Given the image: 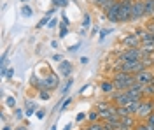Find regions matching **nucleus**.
<instances>
[{
	"label": "nucleus",
	"mask_w": 154,
	"mask_h": 130,
	"mask_svg": "<svg viewBox=\"0 0 154 130\" xmlns=\"http://www.w3.org/2000/svg\"><path fill=\"white\" fill-rule=\"evenodd\" d=\"M110 79L114 81L116 90H119V91H126L128 88H131L137 83L135 74H131V72H114V76Z\"/></svg>",
	"instance_id": "obj_1"
},
{
	"label": "nucleus",
	"mask_w": 154,
	"mask_h": 130,
	"mask_svg": "<svg viewBox=\"0 0 154 130\" xmlns=\"http://www.w3.org/2000/svg\"><path fill=\"white\" fill-rule=\"evenodd\" d=\"M144 58V53L140 48H131V49H125L119 53L117 60L119 62H135V60H142Z\"/></svg>",
	"instance_id": "obj_2"
},
{
	"label": "nucleus",
	"mask_w": 154,
	"mask_h": 130,
	"mask_svg": "<svg viewBox=\"0 0 154 130\" xmlns=\"http://www.w3.org/2000/svg\"><path fill=\"white\" fill-rule=\"evenodd\" d=\"M154 113V100L152 99H144L140 102V107L137 113V118L140 120H147V116H151Z\"/></svg>",
	"instance_id": "obj_3"
},
{
	"label": "nucleus",
	"mask_w": 154,
	"mask_h": 130,
	"mask_svg": "<svg viewBox=\"0 0 154 130\" xmlns=\"http://www.w3.org/2000/svg\"><path fill=\"white\" fill-rule=\"evenodd\" d=\"M131 7H133V0H121L119 23H128V21H131Z\"/></svg>",
	"instance_id": "obj_4"
},
{
	"label": "nucleus",
	"mask_w": 154,
	"mask_h": 130,
	"mask_svg": "<svg viewBox=\"0 0 154 130\" xmlns=\"http://www.w3.org/2000/svg\"><path fill=\"white\" fill-rule=\"evenodd\" d=\"M121 46L125 48V49H131V48H140L142 46V40H140V37H137L133 32L131 33H128V35H125V37H121Z\"/></svg>",
	"instance_id": "obj_5"
},
{
	"label": "nucleus",
	"mask_w": 154,
	"mask_h": 130,
	"mask_svg": "<svg viewBox=\"0 0 154 130\" xmlns=\"http://www.w3.org/2000/svg\"><path fill=\"white\" fill-rule=\"evenodd\" d=\"M110 100H112V104H114V106H128L133 99L130 97V93H128V91L116 90L114 93L110 95Z\"/></svg>",
	"instance_id": "obj_6"
},
{
	"label": "nucleus",
	"mask_w": 154,
	"mask_h": 130,
	"mask_svg": "<svg viewBox=\"0 0 154 130\" xmlns=\"http://www.w3.org/2000/svg\"><path fill=\"white\" fill-rule=\"evenodd\" d=\"M119 9H121V0H114L110 7L107 9V20L110 23H119Z\"/></svg>",
	"instance_id": "obj_7"
},
{
	"label": "nucleus",
	"mask_w": 154,
	"mask_h": 130,
	"mask_svg": "<svg viewBox=\"0 0 154 130\" xmlns=\"http://www.w3.org/2000/svg\"><path fill=\"white\" fill-rule=\"evenodd\" d=\"M140 18H145L144 0H133V7H131V21H138Z\"/></svg>",
	"instance_id": "obj_8"
},
{
	"label": "nucleus",
	"mask_w": 154,
	"mask_h": 130,
	"mask_svg": "<svg viewBox=\"0 0 154 130\" xmlns=\"http://www.w3.org/2000/svg\"><path fill=\"white\" fill-rule=\"evenodd\" d=\"M135 79H137V83L138 84H151L154 81V74H152V70H142V72H138V74H135Z\"/></svg>",
	"instance_id": "obj_9"
},
{
	"label": "nucleus",
	"mask_w": 154,
	"mask_h": 130,
	"mask_svg": "<svg viewBox=\"0 0 154 130\" xmlns=\"http://www.w3.org/2000/svg\"><path fill=\"white\" fill-rule=\"evenodd\" d=\"M44 84H46V90H54L58 88V84H60V78H58V74H48L46 78H44Z\"/></svg>",
	"instance_id": "obj_10"
},
{
	"label": "nucleus",
	"mask_w": 154,
	"mask_h": 130,
	"mask_svg": "<svg viewBox=\"0 0 154 130\" xmlns=\"http://www.w3.org/2000/svg\"><path fill=\"white\" fill-rule=\"evenodd\" d=\"M72 70H74V65H72V62H68V60L60 62V65H58V72H60L63 78H70Z\"/></svg>",
	"instance_id": "obj_11"
},
{
	"label": "nucleus",
	"mask_w": 154,
	"mask_h": 130,
	"mask_svg": "<svg viewBox=\"0 0 154 130\" xmlns=\"http://www.w3.org/2000/svg\"><path fill=\"white\" fill-rule=\"evenodd\" d=\"M100 90L103 91L105 95H112L116 91V84H114V81L112 79H105V81H102V84H100Z\"/></svg>",
	"instance_id": "obj_12"
},
{
	"label": "nucleus",
	"mask_w": 154,
	"mask_h": 130,
	"mask_svg": "<svg viewBox=\"0 0 154 130\" xmlns=\"http://www.w3.org/2000/svg\"><path fill=\"white\" fill-rule=\"evenodd\" d=\"M144 12L145 18H151L154 14V0H144Z\"/></svg>",
	"instance_id": "obj_13"
},
{
	"label": "nucleus",
	"mask_w": 154,
	"mask_h": 130,
	"mask_svg": "<svg viewBox=\"0 0 154 130\" xmlns=\"http://www.w3.org/2000/svg\"><path fill=\"white\" fill-rule=\"evenodd\" d=\"M140 102L142 100H131L126 107H128V111H130V114H133V116H137V113H138V107H140Z\"/></svg>",
	"instance_id": "obj_14"
},
{
	"label": "nucleus",
	"mask_w": 154,
	"mask_h": 130,
	"mask_svg": "<svg viewBox=\"0 0 154 130\" xmlns=\"http://www.w3.org/2000/svg\"><path fill=\"white\" fill-rule=\"evenodd\" d=\"M35 113H37V106H35V104H33V102H26V106H25V114H26V118H28V116H32V114H35Z\"/></svg>",
	"instance_id": "obj_15"
},
{
	"label": "nucleus",
	"mask_w": 154,
	"mask_h": 130,
	"mask_svg": "<svg viewBox=\"0 0 154 130\" xmlns=\"http://www.w3.org/2000/svg\"><path fill=\"white\" fill-rule=\"evenodd\" d=\"M21 14H23L25 18H32V16H33V9L30 7L28 4H23V7H21Z\"/></svg>",
	"instance_id": "obj_16"
},
{
	"label": "nucleus",
	"mask_w": 154,
	"mask_h": 130,
	"mask_svg": "<svg viewBox=\"0 0 154 130\" xmlns=\"http://www.w3.org/2000/svg\"><path fill=\"white\" fill-rule=\"evenodd\" d=\"M144 95H145V99L154 97V83H151V84H145V86H144Z\"/></svg>",
	"instance_id": "obj_17"
},
{
	"label": "nucleus",
	"mask_w": 154,
	"mask_h": 130,
	"mask_svg": "<svg viewBox=\"0 0 154 130\" xmlns=\"http://www.w3.org/2000/svg\"><path fill=\"white\" fill-rule=\"evenodd\" d=\"M133 33L137 35V37H140V40H142V39L145 37V35L149 33V30H147L145 27H140V28H135V30H133Z\"/></svg>",
	"instance_id": "obj_18"
},
{
	"label": "nucleus",
	"mask_w": 154,
	"mask_h": 130,
	"mask_svg": "<svg viewBox=\"0 0 154 130\" xmlns=\"http://www.w3.org/2000/svg\"><path fill=\"white\" fill-rule=\"evenodd\" d=\"M88 120H89V121H100V120H102V118H100V111L93 109L89 114H88Z\"/></svg>",
	"instance_id": "obj_19"
},
{
	"label": "nucleus",
	"mask_w": 154,
	"mask_h": 130,
	"mask_svg": "<svg viewBox=\"0 0 154 130\" xmlns=\"http://www.w3.org/2000/svg\"><path fill=\"white\" fill-rule=\"evenodd\" d=\"M133 130H149V123H147L145 120L137 121V125L133 127Z\"/></svg>",
	"instance_id": "obj_20"
},
{
	"label": "nucleus",
	"mask_w": 154,
	"mask_h": 130,
	"mask_svg": "<svg viewBox=\"0 0 154 130\" xmlns=\"http://www.w3.org/2000/svg\"><path fill=\"white\" fill-rule=\"evenodd\" d=\"M72 84H74V79H72V78H67V83H65V86L61 88V93H63V95H67L68 90L72 88Z\"/></svg>",
	"instance_id": "obj_21"
},
{
	"label": "nucleus",
	"mask_w": 154,
	"mask_h": 130,
	"mask_svg": "<svg viewBox=\"0 0 154 130\" xmlns=\"http://www.w3.org/2000/svg\"><path fill=\"white\" fill-rule=\"evenodd\" d=\"M89 25H91V18H89L88 12H84V16H82V30L89 28Z\"/></svg>",
	"instance_id": "obj_22"
},
{
	"label": "nucleus",
	"mask_w": 154,
	"mask_h": 130,
	"mask_svg": "<svg viewBox=\"0 0 154 130\" xmlns=\"http://www.w3.org/2000/svg\"><path fill=\"white\" fill-rule=\"evenodd\" d=\"M114 32V28H105V30H100V37H98V40L100 42H103V39H105L107 35H110Z\"/></svg>",
	"instance_id": "obj_23"
},
{
	"label": "nucleus",
	"mask_w": 154,
	"mask_h": 130,
	"mask_svg": "<svg viewBox=\"0 0 154 130\" xmlns=\"http://www.w3.org/2000/svg\"><path fill=\"white\" fill-rule=\"evenodd\" d=\"M49 21H51V16H49L48 12H46V16H44V18H42V20H40V21L37 23V28H42V27H46Z\"/></svg>",
	"instance_id": "obj_24"
},
{
	"label": "nucleus",
	"mask_w": 154,
	"mask_h": 130,
	"mask_svg": "<svg viewBox=\"0 0 154 130\" xmlns=\"http://www.w3.org/2000/svg\"><path fill=\"white\" fill-rule=\"evenodd\" d=\"M67 33H68V25H67V23H63V21H61V25H60V37L63 39V37H65Z\"/></svg>",
	"instance_id": "obj_25"
},
{
	"label": "nucleus",
	"mask_w": 154,
	"mask_h": 130,
	"mask_svg": "<svg viewBox=\"0 0 154 130\" xmlns=\"http://www.w3.org/2000/svg\"><path fill=\"white\" fill-rule=\"evenodd\" d=\"M68 5V0H53V7H67Z\"/></svg>",
	"instance_id": "obj_26"
},
{
	"label": "nucleus",
	"mask_w": 154,
	"mask_h": 130,
	"mask_svg": "<svg viewBox=\"0 0 154 130\" xmlns=\"http://www.w3.org/2000/svg\"><path fill=\"white\" fill-rule=\"evenodd\" d=\"M51 90H40L38 91V99L40 100H49V97H51V93H49Z\"/></svg>",
	"instance_id": "obj_27"
},
{
	"label": "nucleus",
	"mask_w": 154,
	"mask_h": 130,
	"mask_svg": "<svg viewBox=\"0 0 154 130\" xmlns=\"http://www.w3.org/2000/svg\"><path fill=\"white\" fill-rule=\"evenodd\" d=\"M5 104H7L9 107H12V109H16V99H14L12 95H9V97H5Z\"/></svg>",
	"instance_id": "obj_28"
},
{
	"label": "nucleus",
	"mask_w": 154,
	"mask_h": 130,
	"mask_svg": "<svg viewBox=\"0 0 154 130\" xmlns=\"http://www.w3.org/2000/svg\"><path fill=\"white\" fill-rule=\"evenodd\" d=\"M70 104H72V99H70V97L65 99V100H63V104H61V107H60V113H65V111L68 109V106H70Z\"/></svg>",
	"instance_id": "obj_29"
},
{
	"label": "nucleus",
	"mask_w": 154,
	"mask_h": 130,
	"mask_svg": "<svg viewBox=\"0 0 154 130\" xmlns=\"http://www.w3.org/2000/svg\"><path fill=\"white\" fill-rule=\"evenodd\" d=\"M109 2H112V0H91V4L96 5V7H100V9H102L105 4H109Z\"/></svg>",
	"instance_id": "obj_30"
},
{
	"label": "nucleus",
	"mask_w": 154,
	"mask_h": 130,
	"mask_svg": "<svg viewBox=\"0 0 154 130\" xmlns=\"http://www.w3.org/2000/svg\"><path fill=\"white\" fill-rule=\"evenodd\" d=\"M25 116H26V114H25L23 109H14V118H16V120H23Z\"/></svg>",
	"instance_id": "obj_31"
},
{
	"label": "nucleus",
	"mask_w": 154,
	"mask_h": 130,
	"mask_svg": "<svg viewBox=\"0 0 154 130\" xmlns=\"http://www.w3.org/2000/svg\"><path fill=\"white\" fill-rule=\"evenodd\" d=\"M107 107H110V102H98L96 104V109L98 111H105Z\"/></svg>",
	"instance_id": "obj_32"
},
{
	"label": "nucleus",
	"mask_w": 154,
	"mask_h": 130,
	"mask_svg": "<svg viewBox=\"0 0 154 130\" xmlns=\"http://www.w3.org/2000/svg\"><path fill=\"white\" fill-rule=\"evenodd\" d=\"M46 113H48L46 109H37V113H35V116H37L38 120H44V118H46Z\"/></svg>",
	"instance_id": "obj_33"
},
{
	"label": "nucleus",
	"mask_w": 154,
	"mask_h": 130,
	"mask_svg": "<svg viewBox=\"0 0 154 130\" xmlns=\"http://www.w3.org/2000/svg\"><path fill=\"white\" fill-rule=\"evenodd\" d=\"M86 118H88V114H86V113H79V114L75 116V121H84Z\"/></svg>",
	"instance_id": "obj_34"
},
{
	"label": "nucleus",
	"mask_w": 154,
	"mask_h": 130,
	"mask_svg": "<svg viewBox=\"0 0 154 130\" xmlns=\"http://www.w3.org/2000/svg\"><path fill=\"white\" fill-rule=\"evenodd\" d=\"M5 78H9V79H12V78H14V69H12V67H9V69H7V76H5Z\"/></svg>",
	"instance_id": "obj_35"
},
{
	"label": "nucleus",
	"mask_w": 154,
	"mask_h": 130,
	"mask_svg": "<svg viewBox=\"0 0 154 130\" xmlns=\"http://www.w3.org/2000/svg\"><path fill=\"white\" fill-rule=\"evenodd\" d=\"M145 121H147L149 125H154V113L151 114V116H147V120H145Z\"/></svg>",
	"instance_id": "obj_36"
},
{
	"label": "nucleus",
	"mask_w": 154,
	"mask_h": 130,
	"mask_svg": "<svg viewBox=\"0 0 154 130\" xmlns=\"http://www.w3.org/2000/svg\"><path fill=\"white\" fill-rule=\"evenodd\" d=\"M56 23H58V21H56V18H54V20H51L48 23V27H49V28H54V27H56Z\"/></svg>",
	"instance_id": "obj_37"
},
{
	"label": "nucleus",
	"mask_w": 154,
	"mask_h": 130,
	"mask_svg": "<svg viewBox=\"0 0 154 130\" xmlns=\"http://www.w3.org/2000/svg\"><path fill=\"white\" fill-rule=\"evenodd\" d=\"M145 28H147V30L151 32V33H154V21H152V23H149V25H147Z\"/></svg>",
	"instance_id": "obj_38"
},
{
	"label": "nucleus",
	"mask_w": 154,
	"mask_h": 130,
	"mask_svg": "<svg viewBox=\"0 0 154 130\" xmlns=\"http://www.w3.org/2000/svg\"><path fill=\"white\" fill-rule=\"evenodd\" d=\"M53 60H54V62H58V63H60V62H63V60H61V55H58V53L54 55V56H53Z\"/></svg>",
	"instance_id": "obj_39"
},
{
	"label": "nucleus",
	"mask_w": 154,
	"mask_h": 130,
	"mask_svg": "<svg viewBox=\"0 0 154 130\" xmlns=\"http://www.w3.org/2000/svg\"><path fill=\"white\" fill-rule=\"evenodd\" d=\"M58 44H60L58 40H51V48H53V49H56V48H58Z\"/></svg>",
	"instance_id": "obj_40"
},
{
	"label": "nucleus",
	"mask_w": 154,
	"mask_h": 130,
	"mask_svg": "<svg viewBox=\"0 0 154 130\" xmlns=\"http://www.w3.org/2000/svg\"><path fill=\"white\" fill-rule=\"evenodd\" d=\"M61 21H63V23H67L68 27H70V21H68V18H67V16H65V14L61 16Z\"/></svg>",
	"instance_id": "obj_41"
},
{
	"label": "nucleus",
	"mask_w": 154,
	"mask_h": 130,
	"mask_svg": "<svg viewBox=\"0 0 154 130\" xmlns=\"http://www.w3.org/2000/svg\"><path fill=\"white\" fill-rule=\"evenodd\" d=\"M81 63H82V65H86V63H88V58H86V56H84V58L81 56Z\"/></svg>",
	"instance_id": "obj_42"
},
{
	"label": "nucleus",
	"mask_w": 154,
	"mask_h": 130,
	"mask_svg": "<svg viewBox=\"0 0 154 130\" xmlns=\"http://www.w3.org/2000/svg\"><path fill=\"white\" fill-rule=\"evenodd\" d=\"M77 48H79V44H75V46H72V48H68V51H75Z\"/></svg>",
	"instance_id": "obj_43"
},
{
	"label": "nucleus",
	"mask_w": 154,
	"mask_h": 130,
	"mask_svg": "<svg viewBox=\"0 0 154 130\" xmlns=\"http://www.w3.org/2000/svg\"><path fill=\"white\" fill-rule=\"evenodd\" d=\"M63 130H72V123H68V125H67V127H65Z\"/></svg>",
	"instance_id": "obj_44"
},
{
	"label": "nucleus",
	"mask_w": 154,
	"mask_h": 130,
	"mask_svg": "<svg viewBox=\"0 0 154 130\" xmlns=\"http://www.w3.org/2000/svg\"><path fill=\"white\" fill-rule=\"evenodd\" d=\"M14 130H26V127H25V125H21V127H18V128H14Z\"/></svg>",
	"instance_id": "obj_45"
},
{
	"label": "nucleus",
	"mask_w": 154,
	"mask_h": 130,
	"mask_svg": "<svg viewBox=\"0 0 154 130\" xmlns=\"http://www.w3.org/2000/svg\"><path fill=\"white\" fill-rule=\"evenodd\" d=\"M2 130H11V127H9V125H4V127H2Z\"/></svg>",
	"instance_id": "obj_46"
},
{
	"label": "nucleus",
	"mask_w": 154,
	"mask_h": 130,
	"mask_svg": "<svg viewBox=\"0 0 154 130\" xmlns=\"http://www.w3.org/2000/svg\"><path fill=\"white\" fill-rule=\"evenodd\" d=\"M51 130H58V128H56V125H53V127H51Z\"/></svg>",
	"instance_id": "obj_47"
},
{
	"label": "nucleus",
	"mask_w": 154,
	"mask_h": 130,
	"mask_svg": "<svg viewBox=\"0 0 154 130\" xmlns=\"http://www.w3.org/2000/svg\"><path fill=\"white\" fill-rule=\"evenodd\" d=\"M21 2H23V4H28V0H21Z\"/></svg>",
	"instance_id": "obj_48"
},
{
	"label": "nucleus",
	"mask_w": 154,
	"mask_h": 130,
	"mask_svg": "<svg viewBox=\"0 0 154 130\" xmlns=\"http://www.w3.org/2000/svg\"><path fill=\"white\" fill-rule=\"evenodd\" d=\"M81 130H89V128H88V127H86V128H81Z\"/></svg>",
	"instance_id": "obj_49"
}]
</instances>
